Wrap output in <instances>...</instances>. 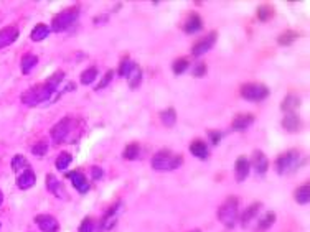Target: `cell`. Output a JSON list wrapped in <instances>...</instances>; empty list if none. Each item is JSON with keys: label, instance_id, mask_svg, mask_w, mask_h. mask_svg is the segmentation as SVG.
<instances>
[{"label": "cell", "instance_id": "cell-24", "mask_svg": "<svg viewBox=\"0 0 310 232\" xmlns=\"http://www.w3.org/2000/svg\"><path fill=\"white\" fill-rule=\"evenodd\" d=\"M50 28H48V25H45V23H38L35 25V28L31 30V35L30 38L33 40V42H43V40L50 35Z\"/></svg>", "mask_w": 310, "mask_h": 232}, {"label": "cell", "instance_id": "cell-16", "mask_svg": "<svg viewBox=\"0 0 310 232\" xmlns=\"http://www.w3.org/2000/svg\"><path fill=\"white\" fill-rule=\"evenodd\" d=\"M18 38V28L17 26H5L0 30V50L5 46H10Z\"/></svg>", "mask_w": 310, "mask_h": 232}, {"label": "cell", "instance_id": "cell-13", "mask_svg": "<svg viewBox=\"0 0 310 232\" xmlns=\"http://www.w3.org/2000/svg\"><path fill=\"white\" fill-rule=\"evenodd\" d=\"M249 165L256 170V173L264 175L267 171V168H269V160H267V157L262 153V151L256 150L254 153H253V157H251Z\"/></svg>", "mask_w": 310, "mask_h": 232}, {"label": "cell", "instance_id": "cell-17", "mask_svg": "<svg viewBox=\"0 0 310 232\" xmlns=\"http://www.w3.org/2000/svg\"><path fill=\"white\" fill-rule=\"evenodd\" d=\"M190 151L191 155L200 158V160H206L210 157V150H208V145L204 143L203 140H193L190 143Z\"/></svg>", "mask_w": 310, "mask_h": 232}, {"label": "cell", "instance_id": "cell-30", "mask_svg": "<svg viewBox=\"0 0 310 232\" xmlns=\"http://www.w3.org/2000/svg\"><path fill=\"white\" fill-rule=\"evenodd\" d=\"M299 36H300V35H299L297 31L287 30V31H284L282 35H279V38H277V43H279L281 46H289V45H292Z\"/></svg>", "mask_w": 310, "mask_h": 232}, {"label": "cell", "instance_id": "cell-15", "mask_svg": "<svg viewBox=\"0 0 310 232\" xmlns=\"http://www.w3.org/2000/svg\"><path fill=\"white\" fill-rule=\"evenodd\" d=\"M249 170H251V165L249 160L246 157H237L236 158V163H234V175H236V181H244L249 175Z\"/></svg>", "mask_w": 310, "mask_h": 232}, {"label": "cell", "instance_id": "cell-20", "mask_svg": "<svg viewBox=\"0 0 310 232\" xmlns=\"http://www.w3.org/2000/svg\"><path fill=\"white\" fill-rule=\"evenodd\" d=\"M253 122H254V115L253 114H237L233 119L231 127H233L234 130H246Z\"/></svg>", "mask_w": 310, "mask_h": 232}, {"label": "cell", "instance_id": "cell-28", "mask_svg": "<svg viewBox=\"0 0 310 232\" xmlns=\"http://www.w3.org/2000/svg\"><path fill=\"white\" fill-rule=\"evenodd\" d=\"M28 168H30V163L23 155H15L12 158V170L15 173H22L23 170H28Z\"/></svg>", "mask_w": 310, "mask_h": 232}, {"label": "cell", "instance_id": "cell-42", "mask_svg": "<svg viewBox=\"0 0 310 232\" xmlns=\"http://www.w3.org/2000/svg\"><path fill=\"white\" fill-rule=\"evenodd\" d=\"M91 173H92V178L94 180H99V178H102V170L99 167H92L91 168Z\"/></svg>", "mask_w": 310, "mask_h": 232}, {"label": "cell", "instance_id": "cell-33", "mask_svg": "<svg viewBox=\"0 0 310 232\" xmlns=\"http://www.w3.org/2000/svg\"><path fill=\"white\" fill-rule=\"evenodd\" d=\"M96 78H97V68L96 66H91V68H88L86 71H83V74H81V84H92L96 81Z\"/></svg>", "mask_w": 310, "mask_h": 232}, {"label": "cell", "instance_id": "cell-32", "mask_svg": "<svg viewBox=\"0 0 310 232\" xmlns=\"http://www.w3.org/2000/svg\"><path fill=\"white\" fill-rule=\"evenodd\" d=\"M139 153H141V147H139V143H129V145H125L122 157L125 158V160L132 162L139 157Z\"/></svg>", "mask_w": 310, "mask_h": 232}, {"label": "cell", "instance_id": "cell-21", "mask_svg": "<svg viewBox=\"0 0 310 232\" xmlns=\"http://www.w3.org/2000/svg\"><path fill=\"white\" fill-rule=\"evenodd\" d=\"M261 208H262V204L256 201V203L251 204V206H249L246 211H244V214L241 216V224H243L244 227H246L248 224H249L251 221H253L256 216H259V211H261Z\"/></svg>", "mask_w": 310, "mask_h": 232}, {"label": "cell", "instance_id": "cell-25", "mask_svg": "<svg viewBox=\"0 0 310 232\" xmlns=\"http://www.w3.org/2000/svg\"><path fill=\"white\" fill-rule=\"evenodd\" d=\"M38 63V56L31 55V53H26L25 56H22V72L23 74H30V71L35 68Z\"/></svg>", "mask_w": 310, "mask_h": 232}, {"label": "cell", "instance_id": "cell-6", "mask_svg": "<svg viewBox=\"0 0 310 232\" xmlns=\"http://www.w3.org/2000/svg\"><path fill=\"white\" fill-rule=\"evenodd\" d=\"M78 15H79V9L78 7H68V9H64L58 13V15H55V18H53L51 22V28L53 31H64L68 30L70 26L73 25L78 20Z\"/></svg>", "mask_w": 310, "mask_h": 232}, {"label": "cell", "instance_id": "cell-3", "mask_svg": "<svg viewBox=\"0 0 310 232\" xmlns=\"http://www.w3.org/2000/svg\"><path fill=\"white\" fill-rule=\"evenodd\" d=\"M183 163V157L177 155L174 151H170L167 148L158 150L157 153L152 157V168L157 171H171L177 170Z\"/></svg>", "mask_w": 310, "mask_h": 232}, {"label": "cell", "instance_id": "cell-10", "mask_svg": "<svg viewBox=\"0 0 310 232\" xmlns=\"http://www.w3.org/2000/svg\"><path fill=\"white\" fill-rule=\"evenodd\" d=\"M45 183H46V188H48V191L55 198H58V200H68V195H66V189L63 186V183L59 181L53 173L46 175Z\"/></svg>", "mask_w": 310, "mask_h": 232}, {"label": "cell", "instance_id": "cell-1", "mask_svg": "<svg viewBox=\"0 0 310 232\" xmlns=\"http://www.w3.org/2000/svg\"><path fill=\"white\" fill-rule=\"evenodd\" d=\"M63 79H64V72L63 71H56L55 74L50 76L45 83L26 89L23 94L20 96V101H22L25 105H30V107L48 101V99L58 91L59 86H61Z\"/></svg>", "mask_w": 310, "mask_h": 232}, {"label": "cell", "instance_id": "cell-7", "mask_svg": "<svg viewBox=\"0 0 310 232\" xmlns=\"http://www.w3.org/2000/svg\"><path fill=\"white\" fill-rule=\"evenodd\" d=\"M269 96L267 86H264L261 83H246L241 86V97L246 99L251 102H259L264 101Z\"/></svg>", "mask_w": 310, "mask_h": 232}, {"label": "cell", "instance_id": "cell-4", "mask_svg": "<svg viewBox=\"0 0 310 232\" xmlns=\"http://www.w3.org/2000/svg\"><path fill=\"white\" fill-rule=\"evenodd\" d=\"M237 206H239V200L236 196H229L218 209V219L226 229L234 227L237 219Z\"/></svg>", "mask_w": 310, "mask_h": 232}, {"label": "cell", "instance_id": "cell-22", "mask_svg": "<svg viewBox=\"0 0 310 232\" xmlns=\"http://www.w3.org/2000/svg\"><path fill=\"white\" fill-rule=\"evenodd\" d=\"M299 105H300V97L295 96V94H289L282 101L281 109H282V112H286V114H294V110L299 107Z\"/></svg>", "mask_w": 310, "mask_h": 232}, {"label": "cell", "instance_id": "cell-29", "mask_svg": "<svg viewBox=\"0 0 310 232\" xmlns=\"http://www.w3.org/2000/svg\"><path fill=\"white\" fill-rule=\"evenodd\" d=\"M160 121L163 125H167V127H174L175 122H177V112L174 107H168L160 112Z\"/></svg>", "mask_w": 310, "mask_h": 232}, {"label": "cell", "instance_id": "cell-9", "mask_svg": "<svg viewBox=\"0 0 310 232\" xmlns=\"http://www.w3.org/2000/svg\"><path fill=\"white\" fill-rule=\"evenodd\" d=\"M216 38H218L216 31H210L206 36H203L201 40H198V42L193 45V48H191V55H193V56L204 55V53L213 48V45L216 43Z\"/></svg>", "mask_w": 310, "mask_h": 232}, {"label": "cell", "instance_id": "cell-39", "mask_svg": "<svg viewBox=\"0 0 310 232\" xmlns=\"http://www.w3.org/2000/svg\"><path fill=\"white\" fill-rule=\"evenodd\" d=\"M112 76H114V71H112V69H109V71L106 72V74L102 76V79H101V83H99V86H96V91H101V89H104L106 86H108V84L111 83Z\"/></svg>", "mask_w": 310, "mask_h": 232}, {"label": "cell", "instance_id": "cell-23", "mask_svg": "<svg viewBox=\"0 0 310 232\" xmlns=\"http://www.w3.org/2000/svg\"><path fill=\"white\" fill-rule=\"evenodd\" d=\"M300 117L295 114H286V117L282 119V127L286 129L287 132H297L300 129Z\"/></svg>", "mask_w": 310, "mask_h": 232}, {"label": "cell", "instance_id": "cell-11", "mask_svg": "<svg viewBox=\"0 0 310 232\" xmlns=\"http://www.w3.org/2000/svg\"><path fill=\"white\" fill-rule=\"evenodd\" d=\"M35 222L42 232H58L59 230V224L56 221V217H53L51 214H38L35 217Z\"/></svg>", "mask_w": 310, "mask_h": 232}, {"label": "cell", "instance_id": "cell-14", "mask_svg": "<svg viewBox=\"0 0 310 232\" xmlns=\"http://www.w3.org/2000/svg\"><path fill=\"white\" fill-rule=\"evenodd\" d=\"M35 183H37V175L31 168L23 170L17 176V186L20 189H30L31 186H35Z\"/></svg>", "mask_w": 310, "mask_h": 232}, {"label": "cell", "instance_id": "cell-44", "mask_svg": "<svg viewBox=\"0 0 310 232\" xmlns=\"http://www.w3.org/2000/svg\"><path fill=\"white\" fill-rule=\"evenodd\" d=\"M191 232H200V230H198V229H196V230H191Z\"/></svg>", "mask_w": 310, "mask_h": 232}, {"label": "cell", "instance_id": "cell-26", "mask_svg": "<svg viewBox=\"0 0 310 232\" xmlns=\"http://www.w3.org/2000/svg\"><path fill=\"white\" fill-rule=\"evenodd\" d=\"M256 15H257V20H261V22H267V20H270V18L274 17L272 5H270V4H262V5H259V7H257Z\"/></svg>", "mask_w": 310, "mask_h": 232}, {"label": "cell", "instance_id": "cell-36", "mask_svg": "<svg viewBox=\"0 0 310 232\" xmlns=\"http://www.w3.org/2000/svg\"><path fill=\"white\" fill-rule=\"evenodd\" d=\"M188 66H190V61L187 58H178L174 61V66H171V68H174L175 74H182V72L188 69Z\"/></svg>", "mask_w": 310, "mask_h": 232}, {"label": "cell", "instance_id": "cell-40", "mask_svg": "<svg viewBox=\"0 0 310 232\" xmlns=\"http://www.w3.org/2000/svg\"><path fill=\"white\" fill-rule=\"evenodd\" d=\"M206 64L204 63H198L195 68H193V76H196V78H201V76H204L206 74Z\"/></svg>", "mask_w": 310, "mask_h": 232}, {"label": "cell", "instance_id": "cell-8", "mask_svg": "<svg viewBox=\"0 0 310 232\" xmlns=\"http://www.w3.org/2000/svg\"><path fill=\"white\" fill-rule=\"evenodd\" d=\"M122 209H124V204L121 201H117V203L112 204L108 211H106V214L102 216V219H101V230L102 232H108L111 229H114V226L119 221V216H121V213H122Z\"/></svg>", "mask_w": 310, "mask_h": 232}, {"label": "cell", "instance_id": "cell-2", "mask_svg": "<svg viewBox=\"0 0 310 232\" xmlns=\"http://www.w3.org/2000/svg\"><path fill=\"white\" fill-rule=\"evenodd\" d=\"M78 127H79V124L76 122V119L63 117L61 121H58L55 125H53V129L50 132V137L56 145L75 142L78 138V135H79Z\"/></svg>", "mask_w": 310, "mask_h": 232}, {"label": "cell", "instance_id": "cell-37", "mask_svg": "<svg viewBox=\"0 0 310 232\" xmlns=\"http://www.w3.org/2000/svg\"><path fill=\"white\" fill-rule=\"evenodd\" d=\"M96 226H94V219L92 217H86V219H83V222L79 224V232H94Z\"/></svg>", "mask_w": 310, "mask_h": 232}, {"label": "cell", "instance_id": "cell-12", "mask_svg": "<svg viewBox=\"0 0 310 232\" xmlns=\"http://www.w3.org/2000/svg\"><path fill=\"white\" fill-rule=\"evenodd\" d=\"M71 180L73 183V186H75L78 189V193H81V195H86L89 191V181H88V178H86L81 171H70L68 175H66Z\"/></svg>", "mask_w": 310, "mask_h": 232}, {"label": "cell", "instance_id": "cell-31", "mask_svg": "<svg viewBox=\"0 0 310 232\" xmlns=\"http://www.w3.org/2000/svg\"><path fill=\"white\" fill-rule=\"evenodd\" d=\"M71 162H73V157H71L70 153H66V151H61V153L56 157L55 167H56V170H59V171H64L66 168L70 167Z\"/></svg>", "mask_w": 310, "mask_h": 232}, {"label": "cell", "instance_id": "cell-38", "mask_svg": "<svg viewBox=\"0 0 310 232\" xmlns=\"http://www.w3.org/2000/svg\"><path fill=\"white\" fill-rule=\"evenodd\" d=\"M132 64H134V61H132L130 58H124L122 61H121V64H119V74L121 76H125L129 72V69L132 68Z\"/></svg>", "mask_w": 310, "mask_h": 232}, {"label": "cell", "instance_id": "cell-34", "mask_svg": "<svg viewBox=\"0 0 310 232\" xmlns=\"http://www.w3.org/2000/svg\"><path fill=\"white\" fill-rule=\"evenodd\" d=\"M274 222H275V214L274 213H266L261 217L259 224H257V230H267Z\"/></svg>", "mask_w": 310, "mask_h": 232}, {"label": "cell", "instance_id": "cell-35", "mask_svg": "<svg viewBox=\"0 0 310 232\" xmlns=\"http://www.w3.org/2000/svg\"><path fill=\"white\" fill-rule=\"evenodd\" d=\"M46 150H48V140H46V138H42V140H38L31 145V153L37 155V157L45 155Z\"/></svg>", "mask_w": 310, "mask_h": 232}, {"label": "cell", "instance_id": "cell-27", "mask_svg": "<svg viewBox=\"0 0 310 232\" xmlns=\"http://www.w3.org/2000/svg\"><path fill=\"white\" fill-rule=\"evenodd\" d=\"M294 198H295V201L299 203V204H307L310 201V189H308V183L305 184H302V186H299L295 189V193H294Z\"/></svg>", "mask_w": 310, "mask_h": 232}, {"label": "cell", "instance_id": "cell-43", "mask_svg": "<svg viewBox=\"0 0 310 232\" xmlns=\"http://www.w3.org/2000/svg\"><path fill=\"white\" fill-rule=\"evenodd\" d=\"M4 203V195H2V191H0V204Z\"/></svg>", "mask_w": 310, "mask_h": 232}, {"label": "cell", "instance_id": "cell-18", "mask_svg": "<svg viewBox=\"0 0 310 232\" xmlns=\"http://www.w3.org/2000/svg\"><path fill=\"white\" fill-rule=\"evenodd\" d=\"M124 78H127L129 86H130L132 89H137L139 86H141V83H142V69H141V66H139L137 63H134V64H132V68L129 69V72Z\"/></svg>", "mask_w": 310, "mask_h": 232}, {"label": "cell", "instance_id": "cell-5", "mask_svg": "<svg viewBox=\"0 0 310 232\" xmlns=\"http://www.w3.org/2000/svg\"><path fill=\"white\" fill-rule=\"evenodd\" d=\"M300 165V151L299 150H289L286 153L277 157L275 160V171L279 175L292 173Z\"/></svg>", "mask_w": 310, "mask_h": 232}, {"label": "cell", "instance_id": "cell-19", "mask_svg": "<svg viewBox=\"0 0 310 232\" xmlns=\"http://www.w3.org/2000/svg\"><path fill=\"white\" fill-rule=\"evenodd\" d=\"M203 26V22H201V17L198 15V13H190L187 22L183 25V31L185 33H196L200 31Z\"/></svg>", "mask_w": 310, "mask_h": 232}, {"label": "cell", "instance_id": "cell-41", "mask_svg": "<svg viewBox=\"0 0 310 232\" xmlns=\"http://www.w3.org/2000/svg\"><path fill=\"white\" fill-rule=\"evenodd\" d=\"M208 135L211 137V143L213 145H218L221 140V132H218V130H210L208 132Z\"/></svg>", "mask_w": 310, "mask_h": 232}]
</instances>
